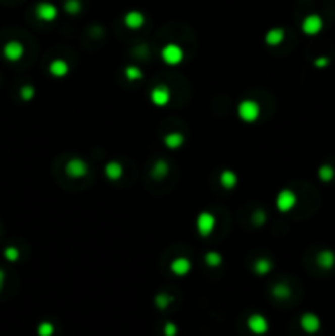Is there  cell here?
Masks as SVG:
<instances>
[{"label":"cell","instance_id":"obj_9","mask_svg":"<svg viewBox=\"0 0 335 336\" xmlns=\"http://www.w3.org/2000/svg\"><path fill=\"white\" fill-rule=\"evenodd\" d=\"M2 52H4V58L7 59V61L17 63L23 58L25 49H23V44L20 41H9V43L4 44Z\"/></svg>","mask_w":335,"mask_h":336},{"label":"cell","instance_id":"obj_28","mask_svg":"<svg viewBox=\"0 0 335 336\" xmlns=\"http://www.w3.org/2000/svg\"><path fill=\"white\" fill-rule=\"evenodd\" d=\"M35 95H36V90L30 84H26L20 89V98H22L23 102H31L33 98H35Z\"/></svg>","mask_w":335,"mask_h":336},{"label":"cell","instance_id":"obj_29","mask_svg":"<svg viewBox=\"0 0 335 336\" xmlns=\"http://www.w3.org/2000/svg\"><path fill=\"white\" fill-rule=\"evenodd\" d=\"M4 258L9 262H17L20 259V251L15 246H7L4 249Z\"/></svg>","mask_w":335,"mask_h":336},{"label":"cell","instance_id":"obj_33","mask_svg":"<svg viewBox=\"0 0 335 336\" xmlns=\"http://www.w3.org/2000/svg\"><path fill=\"white\" fill-rule=\"evenodd\" d=\"M163 334L164 336H176L177 334V326L174 323H171V321H168V323H164Z\"/></svg>","mask_w":335,"mask_h":336},{"label":"cell","instance_id":"obj_15","mask_svg":"<svg viewBox=\"0 0 335 336\" xmlns=\"http://www.w3.org/2000/svg\"><path fill=\"white\" fill-rule=\"evenodd\" d=\"M48 71H50V74H51L53 77L61 79V77H66V76H68V72H69V64H68V61H64V59L56 58V59H53V61L50 63Z\"/></svg>","mask_w":335,"mask_h":336},{"label":"cell","instance_id":"obj_30","mask_svg":"<svg viewBox=\"0 0 335 336\" xmlns=\"http://www.w3.org/2000/svg\"><path fill=\"white\" fill-rule=\"evenodd\" d=\"M38 336H53L55 333V325L50 323V321H43V323L38 325Z\"/></svg>","mask_w":335,"mask_h":336},{"label":"cell","instance_id":"obj_17","mask_svg":"<svg viewBox=\"0 0 335 336\" xmlns=\"http://www.w3.org/2000/svg\"><path fill=\"white\" fill-rule=\"evenodd\" d=\"M219 182H220V186L225 190H232L236 186V184H238V176H236L233 171L225 169V171H222V173H220Z\"/></svg>","mask_w":335,"mask_h":336},{"label":"cell","instance_id":"obj_5","mask_svg":"<svg viewBox=\"0 0 335 336\" xmlns=\"http://www.w3.org/2000/svg\"><path fill=\"white\" fill-rule=\"evenodd\" d=\"M196 228L202 238H207L215 228V216L210 212H201L196 218Z\"/></svg>","mask_w":335,"mask_h":336},{"label":"cell","instance_id":"obj_20","mask_svg":"<svg viewBox=\"0 0 335 336\" xmlns=\"http://www.w3.org/2000/svg\"><path fill=\"white\" fill-rule=\"evenodd\" d=\"M273 269V262L269 258H258L253 262V272L256 275H268Z\"/></svg>","mask_w":335,"mask_h":336},{"label":"cell","instance_id":"obj_11","mask_svg":"<svg viewBox=\"0 0 335 336\" xmlns=\"http://www.w3.org/2000/svg\"><path fill=\"white\" fill-rule=\"evenodd\" d=\"M35 13L41 22H53L58 17V7L51 2H39L35 9Z\"/></svg>","mask_w":335,"mask_h":336},{"label":"cell","instance_id":"obj_12","mask_svg":"<svg viewBox=\"0 0 335 336\" xmlns=\"http://www.w3.org/2000/svg\"><path fill=\"white\" fill-rule=\"evenodd\" d=\"M169 269L177 277H184V275H187L190 272V269H193V262H190L186 256H179V258L171 261Z\"/></svg>","mask_w":335,"mask_h":336},{"label":"cell","instance_id":"obj_14","mask_svg":"<svg viewBox=\"0 0 335 336\" xmlns=\"http://www.w3.org/2000/svg\"><path fill=\"white\" fill-rule=\"evenodd\" d=\"M315 264L324 271H330L335 267V253L330 249H322V251L315 256Z\"/></svg>","mask_w":335,"mask_h":336},{"label":"cell","instance_id":"obj_1","mask_svg":"<svg viewBox=\"0 0 335 336\" xmlns=\"http://www.w3.org/2000/svg\"><path fill=\"white\" fill-rule=\"evenodd\" d=\"M260 105L258 102L252 100V98H245L238 103L236 107V115H238L240 120H243L245 123H253L260 118Z\"/></svg>","mask_w":335,"mask_h":336},{"label":"cell","instance_id":"obj_16","mask_svg":"<svg viewBox=\"0 0 335 336\" xmlns=\"http://www.w3.org/2000/svg\"><path fill=\"white\" fill-rule=\"evenodd\" d=\"M104 173L109 181H118L123 176V166L118 161H109L105 164Z\"/></svg>","mask_w":335,"mask_h":336},{"label":"cell","instance_id":"obj_31","mask_svg":"<svg viewBox=\"0 0 335 336\" xmlns=\"http://www.w3.org/2000/svg\"><path fill=\"white\" fill-rule=\"evenodd\" d=\"M252 220H253V225H256V227L265 225V221H266L265 210H256V212L253 213V216H252Z\"/></svg>","mask_w":335,"mask_h":336},{"label":"cell","instance_id":"obj_7","mask_svg":"<svg viewBox=\"0 0 335 336\" xmlns=\"http://www.w3.org/2000/svg\"><path fill=\"white\" fill-rule=\"evenodd\" d=\"M171 100V90L166 85H156V87L151 89L150 92V102L155 105V107H166Z\"/></svg>","mask_w":335,"mask_h":336},{"label":"cell","instance_id":"obj_13","mask_svg":"<svg viewBox=\"0 0 335 336\" xmlns=\"http://www.w3.org/2000/svg\"><path fill=\"white\" fill-rule=\"evenodd\" d=\"M145 15L141 12H138V10H130V12H127L125 13V17H123V23H125V26H127L128 30H140L141 26L145 25Z\"/></svg>","mask_w":335,"mask_h":336},{"label":"cell","instance_id":"obj_10","mask_svg":"<svg viewBox=\"0 0 335 336\" xmlns=\"http://www.w3.org/2000/svg\"><path fill=\"white\" fill-rule=\"evenodd\" d=\"M299 325H301V328L307 334H315L320 330V326H322L320 318L315 313H311V312H307V313L302 315L301 320H299Z\"/></svg>","mask_w":335,"mask_h":336},{"label":"cell","instance_id":"obj_22","mask_svg":"<svg viewBox=\"0 0 335 336\" xmlns=\"http://www.w3.org/2000/svg\"><path fill=\"white\" fill-rule=\"evenodd\" d=\"M317 176L324 184L332 182L335 179V167L332 166V164H322L317 171Z\"/></svg>","mask_w":335,"mask_h":336},{"label":"cell","instance_id":"obj_21","mask_svg":"<svg viewBox=\"0 0 335 336\" xmlns=\"http://www.w3.org/2000/svg\"><path fill=\"white\" fill-rule=\"evenodd\" d=\"M168 173H169V164L164 161V159H158V161H155V164H153V167H151V177L153 179H164V177L168 176Z\"/></svg>","mask_w":335,"mask_h":336},{"label":"cell","instance_id":"obj_2","mask_svg":"<svg viewBox=\"0 0 335 336\" xmlns=\"http://www.w3.org/2000/svg\"><path fill=\"white\" fill-rule=\"evenodd\" d=\"M161 59L168 66H177L184 61V49L176 43H168L161 49Z\"/></svg>","mask_w":335,"mask_h":336},{"label":"cell","instance_id":"obj_6","mask_svg":"<svg viewBox=\"0 0 335 336\" xmlns=\"http://www.w3.org/2000/svg\"><path fill=\"white\" fill-rule=\"evenodd\" d=\"M64 173L68 174L71 179H81L85 174L89 173V166L85 164V161L79 159V157H72L64 166Z\"/></svg>","mask_w":335,"mask_h":336},{"label":"cell","instance_id":"obj_32","mask_svg":"<svg viewBox=\"0 0 335 336\" xmlns=\"http://www.w3.org/2000/svg\"><path fill=\"white\" fill-rule=\"evenodd\" d=\"M314 68H317V69H324V68H327L328 64H330V58L328 56H319V58H315L314 59Z\"/></svg>","mask_w":335,"mask_h":336},{"label":"cell","instance_id":"obj_25","mask_svg":"<svg viewBox=\"0 0 335 336\" xmlns=\"http://www.w3.org/2000/svg\"><path fill=\"white\" fill-rule=\"evenodd\" d=\"M82 10V2L81 0H66L64 2V12L68 15H77Z\"/></svg>","mask_w":335,"mask_h":336},{"label":"cell","instance_id":"obj_34","mask_svg":"<svg viewBox=\"0 0 335 336\" xmlns=\"http://www.w3.org/2000/svg\"><path fill=\"white\" fill-rule=\"evenodd\" d=\"M4 282H5V272L0 269V291H2V287H4Z\"/></svg>","mask_w":335,"mask_h":336},{"label":"cell","instance_id":"obj_4","mask_svg":"<svg viewBox=\"0 0 335 336\" xmlns=\"http://www.w3.org/2000/svg\"><path fill=\"white\" fill-rule=\"evenodd\" d=\"M298 203V195H296L291 189H282L281 192L276 197V208L279 210L281 213H288L296 207Z\"/></svg>","mask_w":335,"mask_h":336},{"label":"cell","instance_id":"obj_3","mask_svg":"<svg viewBox=\"0 0 335 336\" xmlns=\"http://www.w3.org/2000/svg\"><path fill=\"white\" fill-rule=\"evenodd\" d=\"M301 30L307 36H315L324 30V20L317 13H309L301 23Z\"/></svg>","mask_w":335,"mask_h":336},{"label":"cell","instance_id":"obj_23","mask_svg":"<svg viewBox=\"0 0 335 336\" xmlns=\"http://www.w3.org/2000/svg\"><path fill=\"white\" fill-rule=\"evenodd\" d=\"M222 254L217 253V251H207L204 254V262H206V266L209 267H219L222 264Z\"/></svg>","mask_w":335,"mask_h":336},{"label":"cell","instance_id":"obj_26","mask_svg":"<svg viewBox=\"0 0 335 336\" xmlns=\"http://www.w3.org/2000/svg\"><path fill=\"white\" fill-rule=\"evenodd\" d=\"M174 297L169 294H158L155 297V305L160 308V310H164V308H168L171 304H173Z\"/></svg>","mask_w":335,"mask_h":336},{"label":"cell","instance_id":"obj_24","mask_svg":"<svg viewBox=\"0 0 335 336\" xmlns=\"http://www.w3.org/2000/svg\"><path fill=\"white\" fill-rule=\"evenodd\" d=\"M123 72H125V77H127L130 82H136L143 79V71L140 68H136V66H127Z\"/></svg>","mask_w":335,"mask_h":336},{"label":"cell","instance_id":"obj_19","mask_svg":"<svg viewBox=\"0 0 335 336\" xmlns=\"http://www.w3.org/2000/svg\"><path fill=\"white\" fill-rule=\"evenodd\" d=\"M184 140H186V138H184L182 133H179V131H173V133H168L163 138V143L168 149H177L184 144Z\"/></svg>","mask_w":335,"mask_h":336},{"label":"cell","instance_id":"obj_18","mask_svg":"<svg viewBox=\"0 0 335 336\" xmlns=\"http://www.w3.org/2000/svg\"><path fill=\"white\" fill-rule=\"evenodd\" d=\"M286 38V31L282 28H271L268 30V33L265 35V43L268 46H278L284 41Z\"/></svg>","mask_w":335,"mask_h":336},{"label":"cell","instance_id":"obj_8","mask_svg":"<svg viewBox=\"0 0 335 336\" xmlns=\"http://www.w3.org/2000/svg\"><path fill=\"white\" fill-rule=\"evenodd\" d=\"M247 326H248V330L252 331L253 334H258V336L268 333V330H269L268 320L263 317V315H260V313L250 315L248 320H247Z\"/></svg>","mask_w":335,"mask_h":336},{"label":"cell","instance_id":"obj_27","mask_svg":"<svg viewBox=\"0 0 335 336\" xmlns=\"http://www.w3.org/2000/svg\"><path fill=\"white\" fill-rule=\"evenodd\" d=\"M271 292L276 299L286 300V299H289V295H291V289H289V286H286V284H276Z\"/></svg>","mask_w":335,"mask_h":336}]
</instances>
